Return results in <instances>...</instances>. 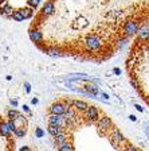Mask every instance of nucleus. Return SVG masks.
Masks as SVG:
<instances>
[{
	"instance_id": "f03ea898",
	"label": "nucleus",
	"mask_w": 149,
	"mask_h": 151,
	"mask_svg": "<svg viewBox=\"0 0 149 151\" xmlns=\"http://www.w3.org/2000/svg\"><path fill=\"white\" fill-rule=\"evenodd\" d=\"M132 85L149 105V27L137 34L126 60Z\"/></svg>"
},
{
	"instance_id": "f257e3e1",
	"label": "nucleus",
	"mask_w": 149,
	"mask_h": 151,
	"mask_svg": "<svg viewBox=\"0 0 149 151\" xmlns=\"http://www.w3.org/2000/svg\"><path fill=\"white\" fill-rule=\"evenodd\" d=\"M149 27V0H47L30 38L50 55L101 62Z\"/></svg>"
},
{
	"instance_id": "7ed1b4c3",
	"label": "nucleus",
	"mask_w": 149,
	"mask_h": 151,
	"mask_svg": "<svg viewBox=\"0 0 149 151\" xmlns=\"http://www.w3.org/2000/svg\"><path fill=\"white\" fill-rule=\"evenodd\" d=\"M39 3L41 0H18L11 19H14L15 22H23L24 19H31Z\"/></svg>"
}]
</instances>
